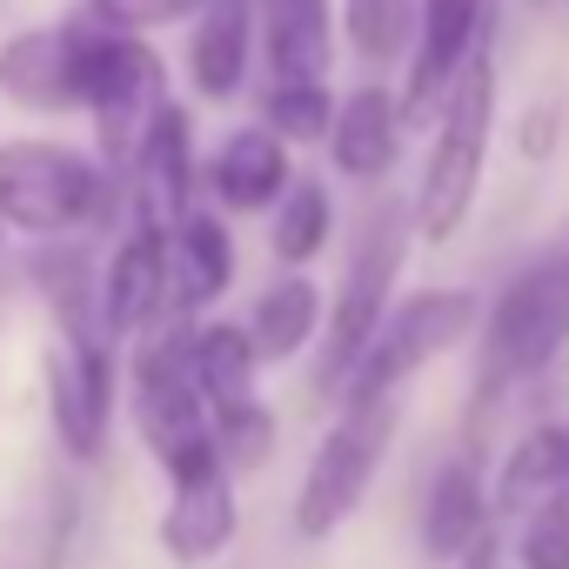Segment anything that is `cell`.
Masks as SVG:
<instances>
[{
  "mask_svg": "<svg viewBox=\"0 0 569 569\" xmlns=\"http://www.w3.org/2000/svg\"><path fill=\"white\" fill-rule=\"evenodd\" d=\"M489 134H496V61H489V48H476L436 108V141H429L422 188L409 208V228L422 241H449L469 221L482 168H489Z\"/></svg>",
  "mask_w": 569,
  "mask_h": 569,
  "instance_id": "6da1fadb",
  "label": "cell"
},
{
  "mask_svg": "<svg viewBox=\"0 0 569 569\" xmlns=\"http://www.w3.org/2000/svg\"><path fill=\"white\" fill-rule=\"evenodd\" d=\"M188 336L194 329L181 316H154L141 329V349H134V429L174 482L221 462L208 402H201L194 369H188Z\"/></svg>",
  "mask_w": 569,
  "mask_h": 569,
  "instance_id": "7a4b0ae2",
  "label": "cell"
},
{
  "mask_svg": "<svg viewBox=\"0 0 569 569\" xmlns=\"http://www.w3.org/2000/svg\"><path fill=\"white\" fill-rule=\"evenodd\" d=\"M114 181L68 141H0V228H21L41 241L81 234L108 221Z\"/></svg>",
  "mask_w": 569,
  "mask_h": 569,
  "instance_id": "3957f363",
  "label": "cell"
},
{
  "mask_svg": "<svg viewBox=\"0 0 569 569\" xmlns=\"http://www.w3.org/2000/svg\"><path fill=\"white\" fill-rule=\"evenodd\" d=\"M68 34H74V94L101 128V154L134 161V141L148 128V114L168 101L161 54L128 28H101L94 14H74Z\"/></svg>",
  "mask_w": 569,
  "mask_h": 569,
  "instance_id": "277c9868",
  "label": "cell"
},
{
  "mask_svg": "<svg viewBox=\"0 0 569 569\" xmlns=\"http://www.w3.org/2000/svg\"><path fill=\"white\" fill-rule=\"evenodd\" d=\"M569 349V241L536 254L482 322V396L542 376Z\"/></svg>",
  "mask_w": 569,
  "mask_h": 569,
  "instance_id": "5b68a950",
  "label": "cell"
},
{
  "mask_svg": "<svg viewBox=\"0 0 569 569\" xmlns=\"http://www.w3.org/2000/svg\"><path fill=\"white\" fill-rule=\"evenodd\" d=\"M389 442H396V396H342V422L322 436V449L309 456V476L296 489V536H309V542L336 536L362 509Z\"/></svg>",
  "mask_w": 569,
  "mask_h": 569,
  "instance_id": "8992f818",
  "label": "cell"
},
{
  "mask_svg": "<svg viewBox=\"0 0 569 569\" xmlns=\"http://www.w3.org/2000/svg\"><path fill=\"white\" fill-rule=\"evenodd\" d=\"M402 254H409V208L382 201V208L362 221V241H356V254H349V274H342L336 309H329V342H322V362H316V389H322V396L342 389L349 362L362 356V342H369L376 322L389 316Z\"/></svg>",
  "mask_w": 569,
  "mask_h": 569,
  "instance_id": "52a82bcc",
  "label": "cell"
},
{
  "mask_svg": "<svg viewBox=\"0 0 569 569\" xmlns=\"http://www.w3.org/2000/svg\"><path fill=\"white\" fill-rule=\"evenodd\" d=\"M469 329H476V296L469 289H422V296L396 302L376 322V336L362 342V356L349 362L342 396H396L416 369L449 356Z\"/></svg>",
  "mask_w": 569,
  "mask_h": 569,
  "instance_id": "ba28073f",
  "label": "cell"
},
{
  "mask_svg": "<svg viewBox=\"0 0 569 569\" xmlns=\"http://www.w3.org/2000/svg\"><path fill=\"white\" fill-rule=\"evenodd\" d=\"M48 409L54 436L68 456L94 462L108 449V416H114V342L101 336L94 316L61 322V349L48 356Z\"/></svg>",
  "mask_w": 569,
  "mask_h": 569,
  "instance_id": "9c48e42d",
  "label": "cell"
},
{
  "mask_svg": "<svg viewBox=\"0 0 569 569\" xmlns=\"http://www.w3.org/2000/svg\"><path fill=\"white\" fill-rule=\"evenodd\" d=\"M482 14H489V0H416L409 81H402V121H409V128L436 121L449 81H456L462 61L482 48Z\"/></svg>",
  "mask_w": 569,
  "mask_h": 569,
  "instance_id": "30bf717a",
  "label": "cell"
},
{
  "mask_svg": "<svg viewBox=\"0 0 569 569\" xmlns=\"http://www.w3.org/2000/svg\"><path fill=\"white\" fill-rule=\"evenodd\" d=\"M94 316H101V336L121 342V336H141L154 316H174L168 309V228L161 221H141L121 234L114 261L101 268L94 281Z\"/></svg>",
  "mask_w": 569,
  "mask_h": 569,
  "instance_id": "8fae6325",
  "label": "cell"
},
{
  "mask_svg": "<svg viewBox=\"0 0 569 569\" xmlns=\"http://www.w3.org/2000/svg\"><path fill=\"white\" fill-rule=\"evenodd\" d=\"M134 214L141 221H181L194 201V121L181 101H161L134 141Z\"/></svg>",
  "mask_w": 569,
  "mask_h": 569,
  "instance_id": "7c38bea8",
  "label": "cell"
},
{
  "mask_svg": "<svg viewBox=\"0 0 569 569\" xmlns=\"http://www.w3.org/2000/svg\"><path fill=\"white\" fill-rule=\"evenodd\" d=\"M234 529H241V509H234V482H228L221 462L174 482V496H168V509H161V549H168L181 569L214 562V556L234 542Z\"/></svg>",
  "mask_w": 569,
  "mask_h": 569,
  "instance_id": "4fadbf2b",
  "label": "cell"
},
{
  "mask_svg": "<svg viewBox=\"0 0 569 569\" xmlns=\"http://www.w3.org/2000/svg\"><path fill=\"white\" fill-rule=\"evenodd\" d=\"M234 281V234L221 214H181L168 221V309L188 316V309H208L214 296H228Z\"/></svg>",
  "mask_w": 569,
  "mask_h": 569,
  "instance_id": "5bb4252c",
  "label": "cell"
},
{
  "mask_svg": "<svg viewBox=\"0 0 569 569\" xmlns=\"http://www.w3.org/2000/svg\"><path fill=\"white\" fill-rule=\"evenodd\" d=\"M0 94L34 108V114H61L81 108L74 94V34L61 28H28L14 41H0Z\"/></svg>",
  "mask_w": 569,
  "mask_h": 569,
  "instance_id": "9a60e30c",
  "label": "cell"
},
{
  "mask_svg": "<svg viewBox=\"0 0 569 569\" xmlns=\"http://www.w3.org/2000/svg\"><path fill=\"white\" fill-rule=\"evenodd\" d=\"M402 134H409L402 101L369 81V88H356V94L336 108V121H329V154H336V168H342L349 181H382V174L396 168V154H402Z\"/></svg>",
  "mask_w": 569,
  "mask_h": 569,
  "instance_id": "2e32d148",
  "label": "cell"
},
{
  "mask_svg": "<svg viewBox=\"0 0 569 569\" xmlns=\"http://www.w3.org/2000/svg\"><path fill=\"white\" fill-rule=\"evenodd\" d=\"M254 54V0H201L188 34V81L201 101H228L248 81Z\"/></svg>",
  "mask_w": 569,
  "mask_h": 569,
  "instance_id": "e0dca14e",
  "label": "cell"
},
{
  "mask_svg": "<svg viewBox=\"0 0 569 569\" xmlns=\"http://www.w3.org/2000/svg\"><path fill=\"white\" fill-rule=\"evenodd\" d=\"M296 181L289 168V141H281L274 128H234L221 141V154L208 161V188L221 208L234 214H254V208H274V194Z\"/></svg>",
  "mask_w": 569,
  "mask_h": 569,
  "instance_id": "ac0fdd59",
  "label": "cell"
},
{
  "mask_svg": "<svg viewBox=\"0 0 569 569\" xmlns=\"http://www.w3.org/2000/svg\"><path fill=\"white\" fill-rule=\"evenodd\" d=\"M268 68L296 81H329L336 68V8L329 0H254Z\"/></svg>",
  "mask_w": 569,
  "mask_h": 569,
  "instance_id": "d6986e66",
  "label": "cell"
},
{
  "mask_svg": "<svg viewBox=\"0 0 569 569\" xmlns=\"http://www.w3.org/2000/svg\"><path fill=\"white\" fill-rule=\"evenodd\" d=\"M316 329H322V289H316L309 274H281V281H268V289L254 296L248 342H254L261 362H289V356H302V349L316 342Z\"/></svg>",
  "mask_w": 569,
  "mask_h": 569,
  "instance_id": "ffe728a7",
  "label": "cell"
},
{
  "mask_svg": "<svg viewBox=\"0 0 569 569\" xmlns=\"http://www.w3.org/2000/svg\"><path fill=\"white\" fill-rule=\"evenodd\" d=\"M489 529V496H482V482H476V469L469 462H449V469H436V482H429V502H422V556H436V562H456L476 536Z\"/></svg>",
  "mask_w": 569,
  "mask_h": 569,
  "instance_id": "44dd1931",
  "label": "cell"
},
{
  "mask_svg": "<svg viewBox=\"0 0 569 569\" xmlns=\"http://www.w3.org/2000/svg\"><path fill=\"white\" fill-rule=\"evenodd\" d=\"M188 369H194L201 402L221 409V402L254 396V369H261V356H254V342H248L241 322H208V329L188 336Z\"/></svg>",
  "mask_w": 569,
  "mask_h": 569,
  "instance_id": "7402d4cb",
  "label": "cell"
},
{
  "mask_svg": "<svg viewBox=\"0 0 569 569\" xmlns=\"http://www.w3.org/2000/svg\"><path fill=\"white\" fill-rule=\"evenodd\" d=\"M556 489H569V422H542V429H529L509 449L496 502L502 509H529V502H542Z\"/></svg>",
  "mask_w": 569,
  "mask_h": 569,
  "instance_id": "603a6c76",
  "label": "cell"
},
{
  "mask_svg": "<svg viewBox=\"0 0 569 569\" xmlns=\"http://www.w3.org/2000/svg\"><path fill=\"white\" fill-rule=\"evenodd\" d=\"M329 234H336V201H329V181H316V174H296L289 188L274 194V254L289 261V268H309L322 248H329Z\"/></svg>",
  "mask_w": 569,
  "mask_h": 569,
  "instance_id": "cb8c5ba5",
  "label": "cell"
},
{
  "mask_svg": "<svg viewBox=\"0 0 569 569\" xmlns=\"http://www.w3.org/2000/svg\"><path fill=\"white\" fill-rule=\"evenodd\" d=\"M208 422H214V456H221V469H228V476H234V469H261V462H268V449H274V416H268V402H261V396L221 402V409H208Z\"/></svg>",
  "mask_w": 569,
  "mask_h": 569,
  "instance_id": "d4e9b609",
  "label": "cell"
},
{
  "mask_svg": "<svg viewBox=\"0 0 569 569\" xmlns=\"http://www.w3.org/2000/svg\"><path fill=\"white\" fill-rule=\"evenodd\" d=\"M329 121H336L329 81L274 74V88H268V128H274L281 141H329Z\"/></svg>",
  "mask_w": 569,
  "mask_h": 569,
  "instance_id": "484cf974",
  "label": "cell"
},
{
  "mask_svg": "<svg viewBox=\"0 0 569 569\" xmlns=\"http://www.w3.org/2000/svg\"><path fill=\"white\" fill-rule=\"evenodd\" d=\"M342 21L362 61H396L416 34V0H349Z\"/></svg>",
  "mask_w": 569,
  "mask_h": 569,
  "instance_id": "4316f807",
  "label": "cell"
},
{
  "mask_svg": "<svg viewBox=\"0 0 569 569\" xmlns=\"http://www.w3.org/2000/svg\"><path fill=\"white\" fill-rule=\"evenodd\" d=\"M516 562H522V569H569V489L529 502V522H522Z\"/></svg>",
  "mask_w": 569,
  "mask_h": 569,
  "instance_id": "83f0119b",
  "label": "cell"
},
{
  "mask_svg": "<svg viewBox=\"0 0 569 569\" xmlns=\"http://www.w3.org/2000/svg\"><path fill=\"white\" fill-rule=\"evenodd\" d=\"M194 8H201V0H81V14H94L101 28H128V34H148V28L181 21Z\"/></svg>",
  "mask_w": 569,
  "mask_h": 569,
  "instance_id": "f1b7e54d",
  "label": "cell"
},
{
  "mask_svg": "<svg viewBox=\"0 0 569 569\" xmlns=\"http://www.w3.org/2000/svg\"><path fill=\"white\" fill-rule=\"evenodd\" d=\"M456 569H502V549H496V536L482 529V536H476V542L456 556Z\"/></svg>",
  "mask_w": 569,
  "mask_h": 569,
  "instance_id": "f546056e",
  "label": "cell"
}]
</instances>
